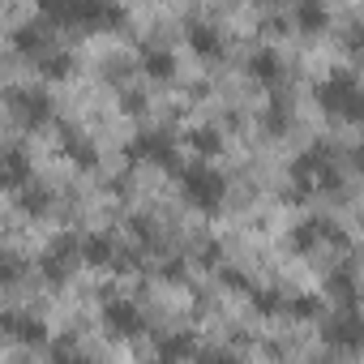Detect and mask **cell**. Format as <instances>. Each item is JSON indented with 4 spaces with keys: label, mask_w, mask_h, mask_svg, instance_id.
Here are the masks:
<instances>
[{
    "label": "cell",
    "mask_w": 364,
    "mask_h": 364,
    "mask_svg": "<svg viewBox=\"0 0 364 364\" xmlns=\"http://www.w3.org/2000/svg\"><path fill=\"white\" fill-rule=\"evenodd\" d=\"M22 270H26V266H22V257H18V253L0 249V283H14V279H18Z\"/></svg>",
    "instance_id": "cell-25"
},
{
    "label": "cell",
    "mask_w": 364,
    "mask_h": 364,
    "mask_svg": "<svg viewBox=\"0 0 364 364\" xmlns=\"http://www.w3.org/2000/svg\"><path fill=\"white\" fill-rule=\"evenodd\" d=\"M249 296H253V304H257V313H262V317H274V313H283V300H287L279 287H253Z\"/></svg>",
    "instance_id": "cell-20"
},
{
    "label": "cell",
    "mask_w": 364,
    "mask_h": 364,
    "mask_svg": "<svg viewBox=\"0 0 364 364\" xmlns=\"http://www.w3.org/2000/svg\"><path fill=\"white\" fill-rule=\"evenodd\" d=\"M159 355L171 360V364L185 360V355H198V338H193V334H167V338L159 343Z\"/></svg>",
    "instance_id": "cell-17"
},
{
    "label": "cell",
    "mask_w": 364,
    "mask_h": 364,
    "mask_svg": "<svg viewBox=\"0 0 364 364\" xmlns=\"http://www.w3.org/2000/svg\"><path fill=\"white\" fill-rule=\"evenodd\" d=\"M103 326H107L112 338H137V334L146 330V317H141V309H137L133 300L107 296V304H103Z\"/></svg>",
    "instance_id": "cell-5"
},
{
    "label": "cell",
    "mask_w": 364,
    "mask_h": 364,
    "mask_svg": "<svg viewBox=\"0 0 364 364\" xmlns=\"http://www.w3.org/2000/svg\"><path fill=\"white\" fill-rule=\"evenodd\" d=\"M9 107H14V116H18L26 129H39V124L52 120V99H48L43 90H35V86H14V90H9Z\"/></svg>",
    "instance_id": "cell-6"
},
{
    "label": "cell",
    "mask_w": 364,
    "mask_h": 364,
    "mask_svg": "<svg viewBox=\"0 0 364 364\" xmlns=\"http://www.w3.org/2000/svg\"><path fill=\"white\" fill-rule=\"evenodd\" d=\"M150 364H171V360H163V355H159V360H150Z\"/></svg>",
    "instance_id": "cell-31"
},
{
    "label": "cell",
    "mask_w": 364,
    "mask_h": 364,
    "mask_svg": "<svg viewBox=\"0 0 364 364\" xmlns=\"http://www.w3.org/2000/svg\"><path fill=\"white\" fill-rule=\"evenodd\" d=\"M129 159L133 163H154V167H180L176 163V137H167L163 129H141L129 146Z\"/></svg>",
    "instance_id": "cell-4"
},
{
    "label": "cell",
    "mask_w": 364,
    "mask_h": 364,
    "mask_svg": "<svg viewBox=\"0 0 364 364\" xmlns=\"http://www.w3.org/2000/svg\"><path fill=\"white\" fill-rule=\"evenodd\" d=\"M176 176H180V193H185L189 206H198V210H206V215H215V210L223 206V198H228V180H223L215 167L189 163V167H180Z\"/></svg>",
    "instance_id": "cell-1"
},
{
    "label": "cell",
    "mask_w": 364,
    "mask_h": 364,
    "mask_svg": "<svg viewBox=\"0 0 364 364\" xmlns=\"http://www.w3.org/2000/svg\"><path fill=\"white\" fill-rule=\"evenodd\" d=\"M317 240H330V245H347V236L330 223V219H304V223H296L291 232H287V249L291 253H309Z\"/></svg>",
    "instance_id": "cell-8"
},
{
    "label": "cell",
    "mask_w": 364,
    "mask_h": 364,
    "mask_svg": "<svg viewBox=\"0 0 364 364\" xmlns=\"http://www.w3.org/2000/svg\"><path fill=\"white\" fill-rule=\"evenodd\" d=\"M120 253H116V240L107 236V232H95V236H86L82 240V262H90V266H112Z\"/></svg>",
    "instance_id": "cell-13"
},
{
    "label": "cell",
    "mask_w": 364,
    "mask_h": 364,
    "mask_svg": "<svg viewBox=\"0 0 364 364\" xmlns=\"http://www.w3.org/2000/svg\"><path fill=\"white\" fill-rule=\"evenodd\" d=\"M202 364H240V355H228V351H206Z\"/></svg>",
    "instance_id": "cell-29"
},
{
    "label": "cell",
    "mask_w": 364,
    "mask_h": 364,
    "mask_svg": "<svg viewBox=\"0 0 364 364\" xmlns=\"http://www.w3.org/2000/svg\"><path fill=\"white\" fill-rule=\"evenodd\" d=\"M18 210H26V215H43L48 210V189H22L18 193Z\"/></svg>",
    "instance_id": "cell-24"
},
{
    "label": "cell",
    "mask_w": 364,
    "mask_h": 364,
    "mask_svg": "<svg viewBox=\"0 0 364 364\" xmlns=\"http://www.w3.org/2000/svg\"><path fill=\"white\" fill-rule=\"evenodd\" d=\"M189 146H193L198 154H219V150H223V137L202 124V129H189Z\"/></svg>",
    "instance_id": "cell-21"
},
{
    "label": "cell",
    "mask_w": 364,
    "mask_h": 364,
    "mask_svg": "<svg viewBox=\"0 0 364 364\" xmlns=\"http://www.w3.org/2000/svg\"><path fill=\"white\" fill-rule=\"evenodd\" d=\"M82 262V236H73V232H60L52 245H48V253L39 257V270H43V279L48 283H65L69 274H73V266Z\"/></svg>",
    "instance_id": "cell-3"
},
{
    "label": "cell",
    "mask_w": 364,
    "mask_h": 364,
    "mask_svg": "<svg viewBox=\"0 0 364 364\" xmlns=\"http://www.w3.org/2000/svg\"><path fill=\"white\" fill-rule=\"evenodd\" d=\"M185 35H189V48H193L198 56H206V60L223 56V48H228L223 35H219V26H210V22H189Z\"/></svg>",
    "instance_id": "cell-11"
},
{
    "label": "cell",
    "mask_w": 364,
    "mask_h": 364,
    "mask_svg": "<svg viewBox=\"0 0 364 364\" xmlns=\"http://www.w3.org/2000/svg\"><path fill=\"white\" fill-rule=\"evenodd\" d=\"M31 185V154L22 146L0 150V189L5 193H22Z\"/></svg>",
    "instance_id": "cell-9"
},
{
    "label": "cell",
    "mask_w": 364,
    "mask_h": 364,
    "mask_svg": "<svg viewBox=\"0 0 364 364\" xmlns=\"http://www.w3.org/2000/svg\"><path fill=\"white\" fill-rule=\"evenodd\" d=\"M249 73H253V77H262V82H274V77L283 73V60H279V52H274V48H262V52H253V56H249Z\"/></svg>",
    "instance_id": "cell-15"
},
{
    "label": "cell",
    "mask_w": 364,
    "mask_h": 364,
    "mask_svg": "<svg viewBox=\"0 0 364 364\" xmlns=\"http://www.w3.org/2000/svg\"><path fill=\"white\" fill-rule=\"evenodd\" d=\"M296 22H300V26H309V31H317V26H326L330 18H326V9H321V5H300V9H296Z\"/></svg>",
    "instance_id": "cell-26"
},
{
    "label": "cell",
    "mask_w": 364,
    "mask_h": 364,
    "mask_svg": "<svg viewBox=\"0 0 364 364\" xmlns=\"http://www.w3.org/2000/svg\"><path fill=\"white\" fill-rule=\"evenodd\" d=\"M330 296L343 304V309H355V274H351V266H343V270H334L330 274Z\"/></svg>",
    "instance_id": "cell-16"
},
{
    "label": "cell",
    "mask_w": 364,
    "mask_h": 364,
    "mask_svg": "<svg viewBox=\"0 0 364 364\" xmlns=\"http://www.w3.org/2000/svg\"><path fill=\"white\" fill-rule=\"evenodd\" d=\"M39 73L43 77H69L73 73V56L69 52H43L39 56Z\"/></svg>",
    "instance_id": "cell-19"
},
{
    "label": "cell",
    "mask_w": 364,
    "mask_h": 364,
    "mask_svg": "<svg viewBox=\"0 0 364 364\" xmlns=\"http://www.w3.org/2000/svg\"><path fill=\"white\" fill-rule=\"evenodd\" d=\"M317 103L334 116H347V120H360V82L351 69H334L330 77L317 82Z\"/></svg>",
    "instance_id": "cell-2"
},
{
    "label": "cell",
    "mask_w": 364,
    "mask_h": 364,
    "mask_svg": "<svg viewBox=\"0 0 364 364\" xmlns=\"http://www.w3.org/2000/svg\"><path fill=\"white\" fill-rule=\"evenodd\" d=\"M14 48H18V52H39V56H43L48 39L39 35V26H18V31H14Z\"/></svg>",
    "instance_id": "cell-22"
},
{
    "label": "cell",
    "mask_w": 364,
    "mask_h": 364,
    "mask_svg": "<svg viewBox=\"0 0 364 364\" xmlns=\"http://www.w3.org/2000/svg\"><path fill=\"white\" fill-rule=\"evenodd\" d=\"M283 313H291V317H317L321 313V300L317 296H287L283 300Z\"/></svg>",
    "instance_id": "cell-23"
},
{
    "label": "cell",
    "mask_w": 364,
    "mask_h": 364,
    "mask_svg": "<svg viewBox=\"0 0 364 364\" xmlns=\"http://www.w3.org/2000/svg\"><path fill=\"white\" fill-rule=\"evenodd\" d=\"M60 150L77 163V167H95L99 163V150H95V141L82 133V129H73V124H65L60 129Z\"/></svg>",
    "instance_id": "cell-12"
},
{
    "label": "cell",
    "mask_w": 364,
    "mask_h": 364,
    "mask_svg": "<svg viewBox=\"0 0 364 364\" xmlns=\"http://www.w3.org/2000/svg\"><path fill=\"white\" fill-rule=\"evenodd\" d=\"M141 69L150 77H171L176 73V56L167 48H159V43H141Z\"/></svg>",
    "instance_id": "cell-14"
},
{
    "label": "cell",
    "mask_w": 364,
    "mask_h": 364,
    "mask_svg": "<svg viewBox=\"0 0 364 364\" xmlns=\"http://www.w3.org/2000/svg\"><path fill=\"white\" fill-rule=\"evenodd\" d=\"M163 279L167 283H180V279H185V262H167L163 266Z\"/></svg>",
    "instance_id": "cell-30"
},
{
    "label": "cell",
    "mask_w": 364,
    "mask_h": 364,
    "mask_svg": "<svg viewBox=\"0 0 364 364\" xmlns=\"http://www.w3.org/2000/svg\"><path fill=\"white\" fill-rule=\"evenodd\" d=\"M52 364H95V360L77 347V338H69V334H65V338H56V343H52Z\"/></svg>",
    "instance_id": "cell-18"
},
{
    "label": "cell",
    "mask_w": 364,
    "mask_h": 364,
    "mask_svg": "<svg viewBox=\"0 0 364 364\" xmlns=\"http://www.w3.org/2000/svg\"><path fill=\"white\" fill-rule=\"evenodd\" d=\"M219 279H223L228 287H236V291H253V283H249V279H245L236 266H223V270H219Z\"/></svg>",
    "instance_id": "cell-27"
},
{
    "label": "cell",
    "mask_w": 364,
    "mask_h": 364,
    "mask_svg": "<svg viewBox=\"0 0 364 364\" xmlns=\"http://www.w3.org/2000/svg\"><path fill=\"white\" fill-rule=\"evenodd\" d=\"M326 343H334L338 351H355L360 347V321H355V309H343L326 321Z\"/></svg>",
    "instance_id": "cell-10"
},
{
    "label": "cell",
    "mask_w": 364,
    "mask_h": 364,
    "mask_svg": "<svg viewBox=\"0 0 364 364\" xmlns=\"http://www.w3.org/2000/svg\"><path fill=\"white\" fill-rule=\"evenodd\" d=\"M0 334L14 338V343H26V347L48 343V326H43V317L22 313V309H0Z\"/></svg>",
    "instance_id": "cell-7"
},
{
    "label": "cell",
    "mask_w": 364,
    "mask_h": 364,
    "mask_svg": "<svg viewBox=\"0 0 364 364\" xmlns=\"http://www.w3.org/2000/svg\"><path fill=\"white\" fill-rule=\"evenodd\" d=\"M120 107H124V112H146V95L124 90V95H120Z\"/></svg>",
    "instance_id": "cell-28"
}]
</instances>
